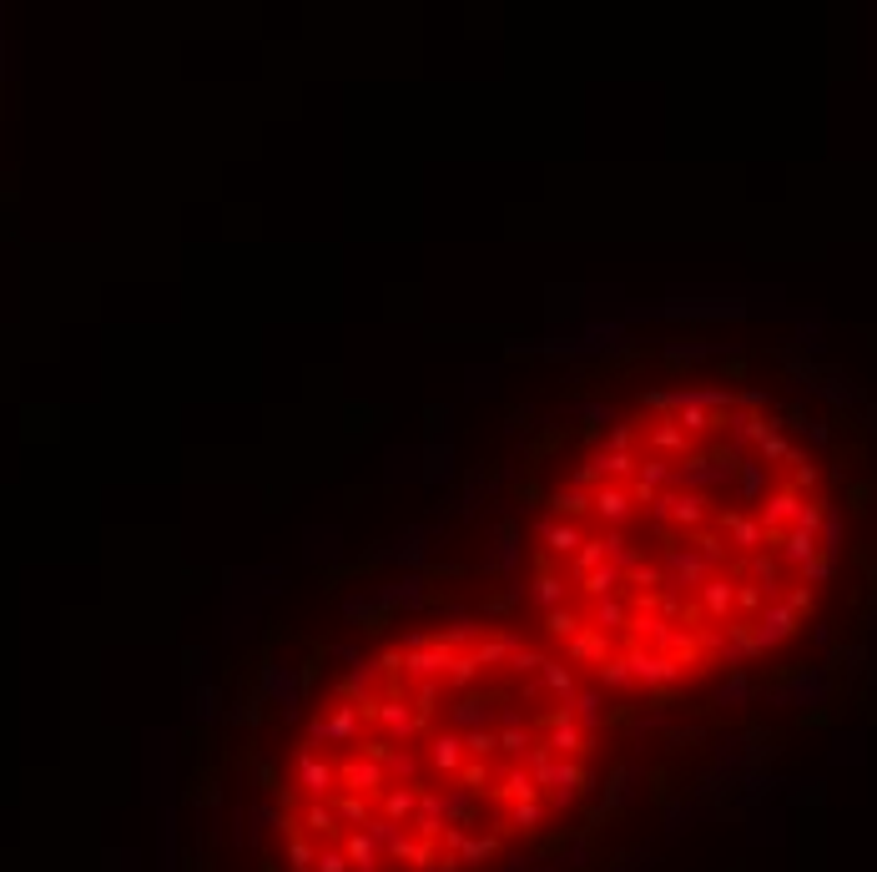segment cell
Instances as JSON below:
<instances>
[{
    "label": "cell",
    "instance_id": "cell-2",
    "mask_svg": "<svg viewBox=\"0 0 877 872\" xmlns=\"http://www.w3.org/2000/svg\"><path fill=\"white\" fill-rule=\"evenodd\" d=\"M605 762V701L525 626L419 620L373 641L273 772L283 872H494L570 822Z\"/></svg>",
    "mask_w": 877,
    "mask_h": 872
},
{
    "label": "cell",
    "instance_id": "cell-1",
    "mask_svg": "<svg viewBox=\"0 0 877 872\" xmlns=\"http://www.w3.org/2000/svg\"><path fill=\"white\" fill-rule=\"evenodd\" d=\"M847 575L817 429L736 379L625 399L525 530L535 636L605 701H681L792 656Z\"/></svg>",
    "mask_w": 877,
    "mask_h": 872
}]
</instances>
